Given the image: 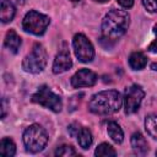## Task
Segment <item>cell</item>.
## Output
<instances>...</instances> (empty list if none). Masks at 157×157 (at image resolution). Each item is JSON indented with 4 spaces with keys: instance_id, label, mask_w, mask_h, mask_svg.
<instances>
[{
    "instance_id": "obj_1",
    "label": "cell",
    "mask_w": 157,
    "mask_h": 157,
    "mask_svg": "<svg viewBox=\"0 0 157 157\" xmlns=\"http://www.w3.org/2000/svg\"><path fill=\"white\" fill-rule=\"evenodd\" d=\"M130 23V16L124 10H110L102 21L103 39L113 42L120 38L128 29Z\"/></svg>"
},
{
    "instance_id": "obj_2",
    "label": "cell",
    "mask_w": 157,
    "mask_h": 157,
    "mask_svg": "<svg viewBox=\"0 0 157 157\" xmlns=\"http://www.w3.org/2000/svg\"><path fill=\"white\" fill-rule=\"evenodd\" d=\"M123 98L115 90L102 91L92 96L88 103V108L92 113L98 115H108L117 113L121 107Z\"/></svg>"
},
{
    "instance_id": "obj_3",
    "label": "cell",
    "mask_w": 157,
    "mask_h": 157,
    "mask_svg": "<svg viewBox=\"0 0 157 157\" xmlns=\"http://www.w3.org/2000/svg\"><path fill=\"white\" fill-rule=\"evenodd\" d=\"M47 142L48 135L45 130L38 124L29 125L23 132V144L26 148L32 153L40 152L45 147Z\"/></svg>"
},
{
    "instance_id": "obj_4",
    "label": "cell",
    "mask_w": 157,
    "mask_h": 157,
    "mask_svg": "<svg viewBox=\"0 0 157 157\" xmlns=\"http://www.w3.org/2000/svg\"><path fill=\"white\" fill-rule=\"evenodd\" d=\"M48 61V55L44 47L36 43L29 54H27L22 61V67L29 74H39L44 70Z\"/></svg>"
},
{
    "instance_id": "obj_5",
    "label": "cell",
    "mask_w": 157,
    "mask_h": 157,
    "mask_svg": "<svg viewBox=\"0 0 157 157\" xmlns=\"http://www.w3.org/2000/svg\"><path fill=\"white\" fill-rule=\"evenodd\" d=\"M49 23H50V18L47 15L32 10L27 12L26 16L23 17L22 28L26 32L32 33L34 36H42L47 31Z\"/></svg>"
},
{
    "instance_id": "obj_6",
    "label": "cell",
    "mask_w": 157,
    "mask_h": 157,
    "mask_svg": "<svg viewBox=\"0 0 157 157\" xmlns=\"http://www.w3.org/2000/svg\"><path fill=\"white\" fill-rule=\"evenodd\" d=\"M32 102H34L37 104H40V105L50 109L54 113H59L63 108V102H61L60 96L55 94L45 85L40 86L37 90V92L32 96Z\"/></svg>"
},
{
    "instance_id": "obj_7",
    "label": "cell",
    "mask_w": 157,
    "mask_h": 157,
    "mask_svg": "<svg viewBox=\"0 0 157 157\" xmlns=\"http://www.w3.org/2000/svg\"><path fill=\"white\" fill-rule=\"evenodd\" d=\"M72 45H74L75 55L80 61H82V63L92 61V59L94 58V48L85 34H82V33L75 34Z\"/></svg>"
},
{
    "instance_id": "obj_8",
    "label": "cell",
    "mask_w": 157,
    "mask_h": 157,
    "mask_svg": "<svg viewBox=\"0 0 157 157\" xmlns=\"http://www.w3.org/2000/svg\"><path fill=\"white\" fill-rule=\"evenodd\" d=\"M145 97V92L139 85H132L125 90L124 93V108L126 114L136 113Z\"/></svg>"
},
{
    "instance_id": "obj_9",
    "label": "cell",
    "mask_w": 157,
    "mask_h": 157,
    "mask_svg": "<svg viewBox=\"0 0 157 157\" xmlns=\"http://www.w3.org/2000/svg\"><path fill=\"white\" fill-rule=\"evenodd\" d=\"M97 82V75L88 70V69H81L71 77V86L75 88L80 87H91Z\"/></svg>"
},
{
    "instance_id": "obj_10",
    "label": "cell",
    "mask_w": 157,
    "mask_h": 157,
    "mask_svg": "<svg viewBox=\"0 0 157 157\" xmlns=\"http://www.w3.org/2000/svg\"><path fill=\"white\" fill-rule=\"evenodd\" d=\"M71 66H72V60L70 58V54L66 50H63L54 59V63H53V72L54 74H61V72L67 71Z\"/></svg>"
},
{
    "instance_id": "obj_11",
    "label": "cell",
    "mask_w": 157,
    "mask_h": 157,
    "mask_svg": "<svg viewBox=\"0 0 157 157\" xmlns=\"http://www.w3.org/2000/svg\"><path fill=\"white\" fill-rule=\"evenodd\" d=\"M131 147H132V151L140 156H145L148 152L147 141L144 137V135L139 131L132 134V136H131Z\"/></svg>"
},
{
    "instance_id": "obj_12",
    "label": "cell",
    "mask_w": 157,
    "mask_h": 157,
    "mask_svg": "<svg viewBox=\"0 0 157 157\" xmlns=\"http://www.w3.org/2000/svg\"><path fill=\"white\" fill-rule=\"evenodd\" d=\"M5 45L10 52L16 54L21 47V37L13 29H10L5 37Z\"/></svg>"
},
{
    "instance_id": "obj_13",
    "label": "cell",
    "mask_w": 157,
    "mask_h": 157,
    "mask_svg": "<svg viewBox=\"0 0 157 157\" xmlns=\"http://www.w3.org/2000/svg\"><path fill=\"white\" fill-rule=\"evenodd\" d=\"M15 6L10 0H1V10H0V18L2 23H7L12 21L15 16Z\"/></svg>"
},
{
    "instance_id": "obj_14",
    "label": "cell",
    "mask_w": 157,
    "mask_h": 157,
    "mask_svg": "<svg viewBox=\"0 0 157 157\" xmlns=\"http://www.w3.org/2000/svg\"><path fill=\"white\" fill-rule=\"evenodd\" d=\"M147 64V58L141 52H134L129 56V65L134 70H142Z\"/></svg>"
},
{
    "instance_id": "obj_15",
    "label": "cell",
    "mask_w": 157,
    "mask_h": 157,
    "mask_svg": "<svg viewBox=\"0 0 157 157\" xmlns=\"http://www.w3.org/2000/svg\"><path fill=\"white\" fill-rule=\"evenodd\" d=\"M107 132L109 137L115 142V144H121L124 140V132L121 128L115 123V121H109L107 124Z\"/></svg>"
},
{
    "instance_id": "obj_16",
    "label": "cell",
    "mask_w": 157,
    "mask_h": 157,
    "mask_svg": "<svg viewBox=\"0 0 157 157\" xmlns=\"http://www.w3.org/2000/svg\"><path fill=\"white\" fill-rule=\"evenodd\" d=\"M16 153V145L15 142L9 139V137H4L0 142V155L4 157H12Z\"/></svg>"
},
{
    "instance_id": "obj_17",
    "label": "cell",
    "mask_w": 157,
    "mask_h": 157,
    "mask_svg": "<svg viewBox=\"0 0 157 157\" xmlns=\"http://www.w3.org/2000/svg\"><path fill=\"white\" fill-rule=\"evenodd\" d=\"M76 137H77L78 145H80L83 150H87V148L92 145V142H93L92 134H91V131H90L87 128H81V130L78 131V134H77Z\"/></svg>"
},
{
    "instance_id": "obj_18",
    "label": "cell",
    "mask_w": 157,
    "mask_h": 157,
    "mask_svg": "<svg viewBox=\"0 0 157 157\" xmlns=\"http://www.w3.org/2000/svg\"><path fill=\"white\" fill-rule=\"evenodd\" d=\"M145 129L151 137L157 140V114H150L146 117Z\"/></svg>"
},
{
    "instance_id": "obj_19",
    "label": "cell",
    "mask_w": 157,
    "mask_h": 157,
    "mask_svg": "<svg viewBox=\"0 0 157 157\" xmlns=\"http://www.w3.org/2000/svg\"><path fill=\"white\" fill-rule=\"evenodd\" d=\"M96 156H102V157H109V156H115L117 152L107 142H102L101 145L97 146L96 151H94Z\"/></svg>"
},
{
    "instance_id": "obj_20",
    "label": "cell",
    "mask_w": 157,
    "mask_h": 157,
    "mask_svg": "<svg viewBox=\"0 0 157 157\" xmlns=\"http://www.w3.org/2000/svg\"><path fill=\"white\" fill-rule=\"evenodd\" d=\"M55 156H63V157H70V156H77V152L75 148L70 145H63L56 148Z\"/></svg>"
},
{
    "instance_id": "obj_21",
    "label": "cell",
    "mask_w": 157,
    "mask_h": 157,
    "mask_svg": "<svg viewBox=\"0 0 157 157\" xmlns=\"http://www.w3.org/2000/svg\"><path fill=\"white\" fill-rule=\"evenodd\" d=\"M142 4L148 12H157V0H142Z\"/></svg>"
},
{
    "instance_id": "obj_22",
    "label": "cell",
    "mask_w": 157,
    "mask_h": 157,
    "mask_svg": "<svg viewBox=\"0 0 157 157\" xmlns=\"http://www.w3.org/2000/svg\"><path fill=\"white\" fill-rule=\"evenodd\" d=\"M153 32H155V34H156V37H155V39L151 42V44L148 45V52H151V53H157V25L155 26V28H153Z\"/></svg>"
},
{
    "instance_id": "obj_23",
    "label": "cell",
    "mask_w": 157,
    "mask_h": 157,
    "mask_svg": "<svg viewBox=\"0 0 157 157\" xmlns=\"http://www.w3.org/2000/svg\"><path fill=\"white\" fill-rule=\"evenodd\" d=\"M81 130V126L77 124V123H72L70 126H69V134L71 136H77L78 131Z\"/></svg>"
},
{
    "instance_id": "obj_24",
    "label": "cell",
    "mask_w": 157,
    "mask_h": 157,
    "mask_svg": "<svg viewBox=\"0 0 157 157\" xmlns=\"http://www.w3.org/2000/svg\"><path fill=\"white\" fill-rule=\"evenodd\" d=\"M118 4L125 9H130L132 5H134V0H117Z\"/></svg>"
},
{
    "instance_id": "obj_25",
    "label": "cell",
    "mask_w": 157,
    "mask_h": 157,
    "mask_svg": "<svg viewBox=\"0 0 157 157\" xmlns=\"http://www.w3.org/2000/svg\"><path fill=\"white\" fill-rule=\"evenodd\" d=\"M5 110H6V101H5V98L2 99V118L5 117Z\"/></svg>"
},
{
    "instance_id": "obj_26",
    "label": "cell",
    "mask_w": 157,
    "mask_h": 157,
    "mask_svg": "<svg viewBox=\"0 0 157 157\" xmlns=\"http://www.w3.org/2000/svg\"><path fill=\"white\" fill-rule=\"evenodd\" d=\"M151 69H152L153 71H157V63H152V64H151Z\"/></svg>"
},
{
    "instance_id": "obj_27",
    "label": "cell",
    "mask_w": 157,
    "mask_h": 157,
    "mask_svg": "<svg viewBox=\"0 0 157 157\" xmlns=\"http://www.w3.org/2000/svg\"><path fill=\"white\" fill-rule=\"evenodd\" d=\"M94 1H97V2H105V1H108V0H94Z\"/></svg>"
},
{
    "instance_id": "obj_28",
    "label": "cell",
    "mask_w": 157,
    "mask_h": 157,
    "mask_svg": "<svg viewBox=\"0 0 157 157\" xmlns=\"http://www.w3.org/2000/svg\"><path fill=\"white\" fill-rule=\"evenodd\" d=\"M71 1H75L76 2V1H80V0H71Z\"/></svg>"
},
{
    "instance_id": "obj_29",
    "label": "cell",
    "mask_w": 157,
    "mask_h": 157,
    "mask_svg": "<svg viewBox=\"0 0 157 157\" xmlns=\"http://www.w3.org/2000/svg\"><path fill=\"white\" fill-rule=\"evenodd\" d=\"M156 155H157V152H156Z\"/></svg>"
}]
</instances>
